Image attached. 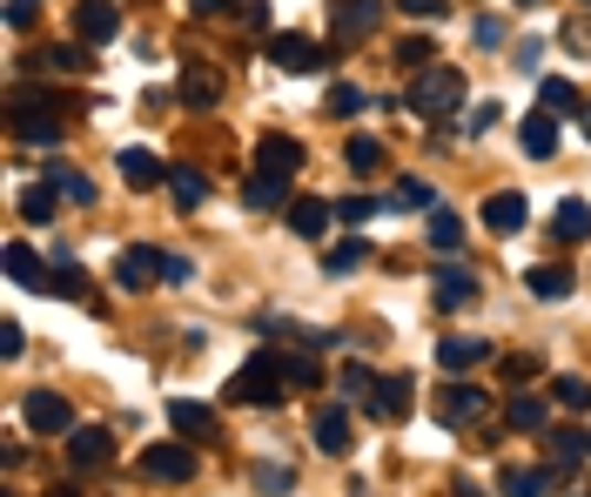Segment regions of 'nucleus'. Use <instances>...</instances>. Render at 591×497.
<instances>
[{
    "label": "nucleus",
    "mask_w": 591,
    "mask_h": 497,
    "mask_svg": "<svg viewBox=\"0 0 591 497\" xmlns=\"http://www.w3.org/2000/svg\"><path fill=\"white\" fill-rule=\"evenodd\" d=\"M457 102H464V74L444 67V61H431L424 74L410 81V95H403V108L416 121H444V115H457Z\"/></svg>",
    "instance_id": "f257e3e1"
},
{
    "label": "nucleus",
    "mask_w": 591,
    "mask_h": 497,
    "mask_svg": "<svg viewBox=\"0 0 591 497\" xmlns=\"http://www.w3.org/2000/svg\"><path fill=\"white\" fill-rule=\"evenodd\" d=\"M283 396V363L276 357H249L229 377V403H276Z\"/></svg>",
    "instance_id": "f03ea898"
},
{
    "label": "nucleus",
    "mask_w": 591,
    "mask_h": 497,
    "mask_svg": "<svg viewBox=\"0 0 591 497\" xmlns=\"http://www.w3.org/2000/svg\"><path fill=\"white\" fill-rule=\"evenodd\" d=\"M377 21H383V0H329V34L336 41H370L377 34Z\"/></svg>",
    "instance_id": "7ed1b4c3"
},
{
    "label": "nucleus",
    "mask_w": 591,
    "mask_h": 497,
    "mask_svg": "<svg viewBox=\"0 0 591 497\" xmlns=\"http://www.w3.org/2000/svg\"><path fill=\"white\" fill-rule=\"evenodd\" d=\"M141 470L161 477V484H189V477H196V451H189V444H148V451H141Z\"/></svg>",
    "instance_id": "20e7f679"
},
{
    "label": "nucleus",
    "mask_w": 591,
    "mask_h": 497,
    "mask_svg": "<svg viewBox=\"0 0 591 497\" xmlns=\"http://www.w3.org/2000/svg\"><path fill=\"white\" fill-rule=\"evenodd\" d=\"M108 457H115V437L102 424H74V437H67V464L74 470H102Z\"/></svg>",
    "instance_id": "39448f33"
},
{
    "label": "nucleus",
    "mask_w": 591,
    "mask_h": 497,
    "mask_svg": "<svg viewBox=\"0 0 591 497\" xmlns=\"http://www.w3.org/2000/svg\"><path fill=\"white\" fill-rule=\"evenodd\" d=\"M484 410H490V396L477 383H444V396H437V417L444 424H477Z\"/></svg>",
    "instance_id": "423d86ee"
},
{
    "label": "nucleus",
    "mask_w": 591,
    "mask_h": 497,
    "mask_svg": "<svg viewBox=\"0 0 591 497\" xmlns=\"http://www.w3.org/2000/svg\"><path fill=\"white\" fill-rule=\"evenodd\" d=\"M309 437H316V451H323V457H344V451H350V410L323 403L316 417H309Z\"/></svg>",
    "instance_id": "0eeeda50"
},
{
    "label": "nucleus",
    "mask_w": 591,
    "mask_h": 497,
    "mask_svg": "<svg viewBox=\"0 0 591 497\" xmlns=\"http://www.w3.org/2000/svg\"><path fill=\"white\" fill-rule=\"evenodd\" d=\"M168 269L161 248H122V263H115V283L122 289H155V276Z\"/></svg>",
    "instance_id": "6e6552de"
},
{
    "label": "nucleus",
    "mask_w": 591,
    "mask_h": 497,
    "mask_svg": "<svg viewBox=\"0 0 591 497\" xmlns=\"http://www.w3.org/2000/svg\"><path fill=\"white\" fill-rule=\"evenodd\" d=\"M296 169H303V141H296V135H263L256 176H296Z\"/></svg>",
    "instance_id": "1a4fd4ad"
},
{
    "label": "nucleus",
    "mask_w": 591,
    "mask_h": 497,
    "mask_svg": "<svg viewBox=\"0 0 591 497\" xmlns=\"http://www.w3.org/2000/svg\"><path fill=\"white\" fill-rule=\"evenodd\" d=\"M28 431H41V437H54V431H74V410H67V396H54V390H34V396H28Z\"/></svg>",
    "instance_id": "9d476101"
},
{
    "label": "nucleus",
    "mask_w": 591,
    "mask_h": 497,
    "mask_svg": "<svg viewBox=\"0 0 591 497\" xmlns=\"http://www.w3.org/2000/svg\"><path fill=\"white\" fill-rule=\"evenodd\" d=\"M363 403H370V417L403 424V417H410V377H377V390H370Z\"/></svg>",
    "instance_id": "9b49d317"
},
{
    "label": "nucleus",
    "mask_w": 591,
    "mask_h": 497,
    "mask_svg": "<svg viewBox=\"0 0 591 497\" xmlns=\"http://www.w3.org/2000/svg\"><path fill=\"white\" fill-rule=\"evenodd\" d=\"M431 296H437V309H471V303H477V276L457 269V263H444V269L431 276Z\"/></svg>",
    "instance_id": "f8f14e48"
},
{
    "label": "nucleus",
    "mask_w": 591,
    "mask_h": 497,
    "mask_svg": "<svg viewBox=\"0 0 591 497\" xmlns=\"http://www.w3.org/2000/svg\"><path fill=\"white\" fill-rule=\"evenodd\" d=\"M74 34H81V41H115V34H122L115 0H81V8H74Z\"/></svg>",
    "instance_id": "ddd939ff"
},
{
    "label": "nucleus",
    "mask_w": 591,
    "mask_h": 497,
    "mask_svg": "<svg viewBox=\"0 0 591 497\" xmlns=\"http://www.w3.org/2000/svg\"><path fill=\"white\" fill-rule=\"evenodd\" d=\"M525 215H531V202H525L518 189H504V195H490V202H484V229H490V235H518V229H525Z\"/></svg>",
    "instance_id": "4468645a"
},
{
    "label": "nucleus",
    "mask_w": 591,
    "mask_h": 497,
    "mask_svg": "<svg viewBox=\"0 0 591 497\" xmlns=\"http://www.w3.org/2000/svg\"><path fill=\"white\" fill-rule=\"evenodd\" d=\"M168 424H176L182 437H215V410L196 403V396H168Z\"/></svg>",
    "instance_id": "2eb2a0df"
},
{
    "label": "nucleus",
    "mask_w": 591,
    "mask_h": 497,
    "mask_svg": "<svg viewBox=\"0 0 591 497\" xmlns=\"http://www.w3.org/2000/svg\"><path fill=\"white\" fill-rule=\"evenodd\" d=\"M270 61H276V67H289V74H309L323 54H316V41H309V34H276V41H270Z\"/></svg>",
    "instance_id": "dca6fc26"
},
{
    "label": "nucleus",
    "mask_w": 591,
    "mask_h": 497,
    "mask_svg": "<svg viewBox=\"0 0 591 497\" xmlns=\"http://www.w3.org/2000/svg\"><path fill=\"white\" fill-rule=\"evenodd\" d=\"M329 222H336V202H309V195H303V202H289V229H296V235L323 242V235H329Z\"/></svg>",
    "instance_id": "f3484780"
},
{
    "label": "nucleus",
    "mask_w": 591,
    "mask_h": 497,
    "mask_svg": "<svg viewBox=\"0 0 591 497\" xmlns=\"http://www.w3.org/2000/svg\"><path fill=\"white\" fill-rule=\"evenodd\" d=\"M437 363L444 370H477V363H490V343L484 337H444L437 343Z\"/></svg>",
    "instance_id": "a211bd4d"
},
{
    "label": "nucleus",
    "mask_w": 591,
    "mask_h": 497,
    "mask_svg": "<svg viewBox=\"0 0 591 497\" xmlns=\"http://www.w3.org/2000/svg\"><path fill=\"white\" fill-rule=\"evenodd\" d=\"M115 169H122L135 189H155V182H168V169H161V161H155L148 148H122V155H115Z\"/></svg>",
    "instance_id": "6ab92c4d"
},
{
    "label": "nucleus",
    "mask_w": 591,
    "mask_h": 497,
    "mask_svg": "<svg viewBox=\"0 0 591 497\" xmlns=\"http://www.w3.org/2000/svg\"><path fill=\"white\" fill-rule=\"evenodd\" d=\"M571 283H578V276H571V269H558V263H545V269H525V289H531L538 303H564V296H571Z\"/></svg>",
    "instance_id": "aec40b11"
},
{
    "label": "nucleus",
    "mask_w": 591,
    "mask_h": 497,
    "mask_svg": "<svg viewBox=\"0 0 591 497\" xmlns=\"http://www.w3.org/2000/svg\"><path fill=\"white\" fill-rule=\"evenodd\" d=\"M14 141H28V148H54V141H61V121H54V115H28V108H14Z\"/></svg>",
    "instance_id": "412c9836"
},
{
    "label": "nucleus",
    "mask_w": 591,
    "mask_h": 497,
    "mask_svg": "<svg viewBox=\"0 0 591 497\" xmlns=\"http://www.w3.org/2000/svg\"><path fill=\"white\" fill-rule=\"evenodd\" d=\"M497 490H504V497H545V490H551V470L511 464V470H497Z\"/></svg>",
    "instance_id": "4be33fe9"
},
{
    "label": "nucleus",
    "mask_w": 591,
    "mask_h": 497,
    "mask_svg": "<svg viewBox=\"0 0 591 497\" xmlns=\"http://www.w3.org/2000/svg\"><path fill=\"white\" fill-rule=\"evenodd\" d=\"M215 95H222V74L215 67H182V102L189 108H209Z\"/></svg>",
    "instance_id": "5701e85b"
},
{
    "label": "nucleus",
    "mask_w": 591,
    "mask_h": 497,
    "mask_svg": "<svg viewBox=\"0 0 591 497\" xmlns=\"http://www.w3.org/2000/svg\"><path fill=\"white\" fill-rule=\"evenodd\" d=\"M551 235H564V242H584L591 235V202H558V215H551Z\"/></svg>",
    "instance_id": "b1692460"
},
{
    "label": "nucleus",
    "mask_w": 591,
    "mask_h": 497,
    "mask_svg": "<svg viewBox=\"0 0 591 497\" xmlns=\"http://www.w3.org/2000/svg\"><path fill=\"white\" fill-rule=\"evenodd\" d=\"M242 202L249 209H289V176H256L242 189Z\"/></svg>",
    "instance_id": "393cba45"
},
{
    "label": "nucleus",
    "mask_w": 591,
    "mask_h": 497,
    "mask_svg": "<svg viewBox=\"0 0 591 497\" xmlns=\"http://www.w3.org/2000/svg\"><path fill=\"white\" fill-rule=\"evenodd\" d=\"M8 276H14V283H28V289H41V283H48V269H41V256H34V248H28L21 235L8 242Z\"/></svg>",
    "instance_id": "a878e982"
},
{
    "label": "nucleus",
    "mask_w": 591,
    "mask_h": 497,
    "mask_svg": "<svg viewBox=\"0 0 591 497\" xmlns=\"http://www.w3.org/2000/svg\"><path fill=\"white\" fill-rule=\"evenodd\" d=\"M504 424H511V431H545V396L518 390L511 403H504Z\"/></svg>",
    "instance_id": "bb28decb"
},
{
    "label": "nucleus",
    "mask_w": 591,
    "mask_h": 497,
    "mask_svg": "<svg viewBox=\"0 0 591 497\" xmlns=\"http://www.w3.org/2000/svg\"><path fill=\"white\" fill-rule=\"evenodd\" d=\"M168 195H176V209H202V195H209V182L189 169V161H182V169H168Z\"/></svg>",
    "instance_id": "cd10ccee"
},
{
    "label": "nucleus",
    "mask_w": 591,
    "mask_h": 497,
    "mask_svg": "<svg viewBox=\"0 0 591 497\" xmlns=\"http://www.w3.org/2000/svg\"><path fill=\"white\" fill-rule=\"evenodd\" d=\"M431 248H437V256H457V248H464V222L451 209H431Z\"/></svg>",
    "instance_id": "c85d7f7f"
},
{
    "label": "nucleus",
    "mask_w": 591,
    "mask_h": 497,
    "mask_svg": "<svg viewBox=\"0 0 591 497\" xmlns=\"http://www.w3.org/2000/svg\"><path fill=\"white\" fill-rule=\"evenodd\" d=\"M518 141H525V155H558V121H551V115H531V121L518 128Z\"/></svg>",
    "instance_id": "c756f323"
},
{
    "label": "nucleus",
    "mask_w": 591,
    "mask_h": 497,
    "mask_svg": "<svg viewBox=\"0 0 591 497\" xmlns=\"http://www.w3.org/2000/svg\"><path fill=\"white\" fill-rule=\"evenodd\" d=\"M538 95H545V108H551V115H578V108H584V102H578V88H571L564 74H545V81H538Z\"/></svg>",
    "instance_id": "7c9ffc66"
},
{
    "label": "nucleus",
    "mask_w": 591,
    "mask_h": 497,
    "mask_svg": "<svg viewBox=\"0 0 591 497\" xmlns=\"http://www.w3.org/2000/svg\"><path fill=\"white\" fill-rule=\"evenodd\" d=\"M54 209H61V189H54V182H34V189L21 195V215H28V222H54Z\"/></svg>",
    "instance_id": "2f4dec72"
},
{
    "label": "nucleus",
    "mask_w": 591,
    "mask_h": 497,
    "mask_svg": "<svg viewBox=\"0 0 591 497\" xmlns=\"http://www.w3.org/2000/svg\"><path fill=\"white\" fill-rule=\"evenodd\" d=\"M344 161L357 176H370V169H383V141L377 135H350V148H344Z\"/></svg>",
    "instance_id": "473e14b6"
},
{
    "label": "nucleus",
    "mask_w": 591,
    "mask_h": 497,
    "mask_svg": "<svg viewBox=\"0 0 591 497\" xmlns=\"http://www.w3.org/2000/svg\"><path fill=\"white\" fill-rule=\"evenodd\" d=\"M48 296H67V303H81V296H88V276H81L74 263H61V269H48V283H41Z\"/></svg>",
    "instance_id": "72a5a7b5"
},
{
    "label": "nucleus",
    "mask_w": 591,
    "mask_h": 497,
    "mask_svg": "<svg viewBox=\"0 0 591 497\" xmlns=\"http://www.w3.org/2000/svg\"><path fill=\"white\" fill-rule=\"evenodd\" d=\"M48 182H54V189H61L67 202H81V209H88V202H95V182H88V176H81V169H48Z\"/></svg>",
    "instance_id": "f704fd0d"
},
{
    "label": "nucleus",
    "mask_w": 591,
    "mask_h": 497,
    "mask_svg": "<svg viewBox=\"0 0 591 497\" xmlns=\"http://www.w3.org/2000/svg\"><path fill=\"white\" fill-rule=\"evenodd\" d=\"M283 383L289 390H316L323 383V363L316 357H283Z\"/></svg>",
    "instance_id": "c9c22d12"
},
{
    "label": "nucleus",
    "mask_w": 591,
    "mask_h": 497,
    "mask_svg": "<svg viewBox=\"0 0 591 497\" xmlns=\"http://www.w3.org/2000/svg\"><path fill=\"white\" fill-rule=\"evenodd\" d=\"M363 256H370V235H350V242H336V248H329V269H336V276H350Z\"/></svg>",
    "instance_id": "e433bc0d"
},
{
    "label": "nucleus",
    "mask_w": 591,
    "mask_h": 497,
    "mask_svg": "<svg viewBox=\"0 0 591 497\" xmlns=\"http://www.w3.org/2000/svg\"><path fill=\"white\" fill-rule=\"evenodd\" d=\"M390 202H397V209H437L431 182H397V189H390Z\"/></svg>",
    "instance_id": "4c0bfd02"
},
{
    "label": "nucleus",
    "mask_w": 591,
    "mask_h": 497,
    "mask_svg": "<svg viewBox=\"0 0 591 497\" xmlns=\"http://www.w3.org/2000/svg\"><path fill=\"white\" fill-rule=\"evenodd\" d=\"M397 61L424 74V67H431V34H410V41H397Z\"/></svg>",
    "instance_id": "58836bf2"
},
{
    "label": "nucleus",
    "mask_w": 591,
    "mask_h": 497,
    "mask_svg": "<svg viewBox=\"0 0 591 497\" xmlns=\"http://www.w3.org/2000/svg\"><path fill=\"white\" fill-rule=\"evenodd\" d=\"M584 451H591V437H584V431H558V437H551V457H558V464H578Z\"/></svg>",
    "instance_id": "ea45409f"
},
{
    "label": "nucleus",
    "mask_w": 591,
    "mask_h": 497,
    "mask_svg": "<svg viewBox=\"0 0 591 497\" xmlns=\"http://www.w3.org/2000/svg\"><path fill=\"white\" fill-rule=\"evenodd\" d=\"M558 403L564 410H591V377H558Z\"/></svg>",
    "instance_id": "a19ab883"
},
{
    "label": "nucleus",
    "mask_w": 591,
    "mask_h": 497,
    "mask_svg": "<svg viewBox=\"0 0 591 497\" xmlns=\"http://www.w3.org/2000/svg\"><path fill=\"white\" fill-rule=\"evenodd\" d=\"M289 484H296V470H289V464H263V470H256V490H270V497H283Z\"/></svg>",
    "instance_id": "79ce46f5"
},
{
    "label": "nucleus",
    "mask_w": 591,
    "mask_h": 497,
    "mask_svg": "<svg viewBox=\"0 0 591 497\" xmlns=\"http://www.w3.org/2000/svg\"><path fill=\"white\" fill-rule=\"evenodd\" d=\"M377 215V195H344L336 202V222H370Z\"/></svg>",
    "instance_id": "37998d69"
},
{
    "label": "nucleus",
    "mask_w": 591,
    "mask_h": 497,
    "mask_svg": "<svg viewBox=\"0 0 591 497\" xmlns=\"http://www.w3.org/2000/svg\"><path fill=\"white\" fill-rule=\"evenodd\" d=\"M41 67H54V74H81V47H48Z\"/></svg>",
    "instance_id": "c03bdc74"
},
{
    "label": "nucleus",
    "mask_w": 591,
    "mask_h": 497,
    "mask_svg": "<svg viewBox=\"0 0 591 497\" xmlns=\"http://www.w3.org/2000/svg\"><path fill=\"white\" fill-rule=\"evenodd\" d=\"M344 390H350V396H357V403H363V396H370V390H377V377H370V370H363V363H350V370H344Z\"/></svg>",
    "instance_id": "a18cd8bd"
},
{
    "label": "nucleus",
    "mask_w": 591,
    "mask_h": 497,
    "mask_svg": "<svg viewBox=\"0 0 591 497\" xmlns=\"http://www.w3.org/2000/svg\"><path fill=\"white\" fill-rule=\"evenodd\" d=\"M329 115H363V95L357 88H329Z\"/></svg>",
    "instance_id": "49530a36"
},
{
    "label": "nucleus",
    "mask_w": 591,
    "mask_h": 497,
    "mask_svg": "<svg viewBox=\"0 0 591 497\" xmlns=\"http://www.w3.org/2000/svg\"><path fill=\"white\" fill-rule=\"evenodd\" d=\"M564 47L571 54H591V21H564Z\"/></svg>",
    "instance_id": "de8ad7c7"
},
{
    "label": "nucleus",
    "mask_w": 591,
    "mask_h": 497,
    "mask_svg": "<svg viewBox=\"0 0 591 497\" xmlns=\"http://www.w3.org/2000/svg\"><path fill=\"white\" fill-rule=\"evenodd\" d=\"M397 8H403V14H416V21H437L451 0H397Z\"/></svg>",
    "instance_id": "09e8293b"
},
{
    "label": "nucleus",
    "mask_w": 591,
    "mask_h": 497,
    "mask_svg": "<svg viewBox=\"0 0 591 497\" xmlns=\"http://www.w3.org/2000/svg\"><path fill=\"white\" fill-rule=\"evenodd\" d=\"M41 14V0H8V28H28Z\"/></svg>",
    "instance_id": "8fccbe9b"
},
{
    "label": "nucleus",
    "mask_w": 591,
    "mask_h": 497,
    "mask_svg": "<svg viewBox=\"0 0 591 497\" xmlns=\"http://www.w3.org/2000/svg\"><path fill=\"white\" fill-rule=\"evenodd\" d=\"M189 276H196V269H189V263H182V256H168V269H161V283H168V289H182V283H189Z\"/></svg>",
    "instance_id": "3c124183"
},
{
    "label": "nucleus",
    "mask_w": 591,
    "mask_h": 497,
    "mask_svg": "<svg viewBox=\"0 0 591 497\" xmlns=\"http://www.w3.org/2000/svg\"><path fill=\"white\" fill-rule=\"evenodd\" d=\"M477 47H504V21H477Z\"/></svg>",
    "instance_id": "603ef678"
},
{
    "label": "nucleus",
    "mask_w": 591,
    "mask_h": 497,
    "mask_svg": "<svg viewBox=\"0 0 591 497\" xmlns=\"http://www.w3.org/2000/svg\"><path fill=\"white\" fill-rule=\"evenodd\" d=\"M538 54H545V47H538V34H531V41H518V67H525V74L538 67Z\"/></svg>",
    "instance_id": "864d4df0"
},
{
    "label": "nucleus",
    "mask_w": 591,
    "mask_h": 497,
    "mask_svg": "<svg viewBox=\"0 0 591 497\" xmlns=\"http://www.w3.org/2000/svg\"><path fill=\"white\" fill-rule=\"evenodd\" d=\"M196 14H229V8H242V0H189Z\"/></svg>",
    "instance_id": "5fc2aeb1"
},
{
    "label": "nucleus",
    "mask_w": 591,
    "mask_h": 497,
    "mask_svg": "<svg viewBox=\"0 0 591 497\" xmlns=\"http://www.w3.org/2000/svg\"><path fill=\"white\" fill-rule=\"evenodd\" d=\"M578 121H584V135H591V102H584V108H578Z\"/></svg>",
    "instance_id": "6e6d98bb"
},
{
    "label": "nucleus",
    "mask_w": 591,
    "mask_h": 497,
    "mask_svg": "<svg viewBox=\"0 0 591 497\" xmlns=\"http://www.w3.org/2000/svg\"><path fill=\"white\" fill-rule=\"evenodd\" d=\"M41 497H74V490H41Z\"/></svg>",
    "instance_id": "4d7b16f0"
},
{
    "label": "nucleus",
    "mask_w": 591,
    "mask_h": 497,
    "mask_svg": "<svg viewBox=\"0 0 591 497\" xmlns=\"http://www.w3.org/2000/svg\"><path fill=\"white\" fill-rule=\"evenodd\" d=\"M518 8H531V0H518Z\"/></svg>",
    "instance_id": "13d9d810"
}]
</instances>
